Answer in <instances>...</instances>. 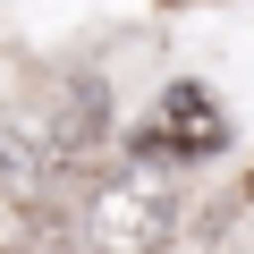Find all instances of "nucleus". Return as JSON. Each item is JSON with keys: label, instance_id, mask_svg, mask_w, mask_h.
I'll list each match as a JSON object with an SVG mask.
<instances>
[{"label": "nucleus", "instance_id": "obj_2", "mask_svg": "<svg viewBox=\"0 0 254 254\" xmlns=\"http://www.w3.org/2000/svg\"><path fill=\"white\" fill-rule=\"evenodd\" d=\"M229 119L212 102V85H170L153 102V127L136 136V161H195V153H220Z\"/></svg>", "mask_w": 254, "mask_h": 254}, {"label": "nucleus", "instance_id": "obj_1", "mask_svg": "<svg viewBox=\"0 0 254 254\" xmlns=\"http://www.w3.org/2000/svg\"><path fill=\"white\" fill-rule=\"evenodd\" d=\"M170 229H178V195L161 178H144V170L136 178H102L85 195V246L93 254H161Z\"/></svg>", "mask_w": 254, "mask_h": 254}, {"label": "nucleus", "instance_id": "obj_3", "mask_svg": "<svg viewBox=\"0 0 254 254\" xmlns=\"http://www.w3.org/2000/svg\"><path fill=\"white\" fill-rule=\"evenodd\" d=\"M102 144V76L85 68V76H68L60 85V127H51V153L60 161H76V153H93Z\"/></svg>", "mask_w": 254, "mask_h": 254}]
</instances>
